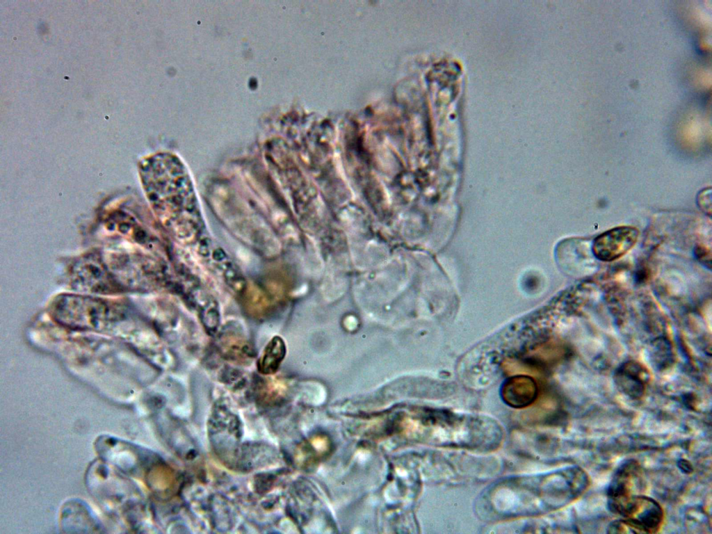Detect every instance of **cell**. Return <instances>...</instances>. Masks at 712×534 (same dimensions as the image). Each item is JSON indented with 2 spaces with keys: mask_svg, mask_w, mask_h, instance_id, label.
Returning <instances> with one entry per match:
<instances>
[{
  "mask_svg": "<svg viewBox=\"0 0 712 534\" xmlns=\"http://www.w3.org/2000/svg\"><path fill=\"white\" fill-rule=\"evenodd\" d=\"M589 485L587 473L575 466L503 478L481 493L476 511L491 520L537 517L569 505L585 493Z\"/></svg>",
  "mask_w": 712,
  "mask_h": 534,
  "instance_id": "cell-1",
  "label": "cell"
},
{
  "mask_svg": "<svg viewBox=\"0 0 712 534\" xmlns=\"http://www.w3.org/2000/svg\"><path fill=\"white\" fill-rule=\"evenodd\" d=\"M50 314L61 325L79 330H101L121 317L120 309L106 300L69 293L55 298Z\"/></svg>",
  "mask_w": 712,
  "mask_h": 534,
  "instance_id": "cell-2",
  "label": "cell"
},
{
  "mask_svg": "<svg viewBox=\"0 0 712 534\" xmlns=\"http://www.w3.org/2000/svg\"><path fill=\"white\" fill-rule=\"evenodd\" d=\"M642 485V469L634 460L622 463L614 473L607 488V505L615 514L622 515Z\"/></svg>",
  "mask_w": 712,
  "mask_h": 534,
  "instance_id": "cell-3",
  "label": "cell"
},
{
  "mask_svg": "<svg viewBox=\"0 0 712 534\" xmlns=\"http://www.w3.org/2000/svg\"><path fill=\"white\" fill-rule=\"evenodd\" d=\"M622 517L638 533H655L661 529L665 515L663 508L656 500L638 494L631 500Z\"/></svg>",
  "mask_w": 712,
  "mask_h": 534,
  "instance_id": "cell-4",
  "label": "cell"
},
{
  "mask_svg": "<svg viewBox=\"0 0 712 534\" xmlns=\"http://www.w3.org/2000/svg\"><path fill=\"white\" fill-rule=\"evenodd\" d=\"M638 230L630 226L610 229L593 241L592 251L602 261H614L629 252L636 244Z\"/></svg>",
  "mask_w": 712,
  "mask_h": 534,
  "instance_id": "cell-5",
  "label": "cell"
},
{
  "mask_svg": "<svg viewBox=\"0 0 712 534\" xmlns=\"http://www.w3.org/2000/svg\"><path fill=\"white\" fill-rule=\"evenodd\" d=\"M614 379L620 391L633 399H639L645 392L650 376L645 368L631 362L617 371Z\"/></svg>",
  "mask_w": 712,
  "mask_h": 534,
  "instance_id": "cell-6",
  "label": "cell"
},
{
  "mask_svg": "<svg viewBox=\"0 0 712 534\" xmlns=\"http://www.w3.org/2000/svg\"><path fill=\"white\" fill-rule=\"evenodd\" d=\"M537 395V385L528 376L518 375L510 378L503 383L501 389V396L503 401L514 408L529 406L535 400Z\"/></svg>",
  "mask_w": 712,
  "mask_h": 534,
  "instance_id": "cell-7",
  "label": "cell"
},
{
  "mask_svg": "<svg viewBox=\"0 0 712 534\" xmlns=\"http://www.w3.org/2000/svg\"><path fill=\"white\" fill-rule=\"evenodd\" d=\"M285 354V347L283 341L278 337H275L266 347L264 353L259 362L258 369L262 373H272L275 372Z\"/></svg>",
  "mask_w": 712,
  "mask_h": 534,
  "instance_id": "cell-8",
  "label": "cell"
},
{
  "mask_svg": "<svg viewBox=\"0 0 712 534\" xmlns=\"http://www.w3.org/2000/svg\"><path fill=\"white\" fill-rule=\"evenodd\" d=\"M227 335L220 338L222 350L227 357L236 361L248 360L254 356V350L250 348L248 342L237 334Z\"/></svg>",
  "mask_w": 712,
  "mask_h": 534,
  "instance_id": "cell-9",
  "label": "cell"
},
{
  "mask_svg": "<svg viewBox=\"0 0 712 534\" xmlns=\"http://www.w3.org/2000/svg\"><path fill=\"white\" fill-rule=\"evenodd\" d=\"M610 533H638L636 530L624 519L611 522L607 530Z\"/></svg>",
  "mask_w": 712,
  "mask_h": 534,
  "instance_id": "cell-10",
  "label": "cell"
},
{
  "mask_svg": "<svg viewBox=\"0 0 712 534\" xmlns=\"http://www.w3.org/2000/svg\"><path fill=\"white\" fill-rule=\"evenodd\" d=\"M697 204L708 215L711 213V188L701 191L697 197Z\"/></svg>",
  "mask_w": 712,
  "mask_h": 534,
  "instance_id": "cell-11",
  "label": "cell"
}]
</instances>
